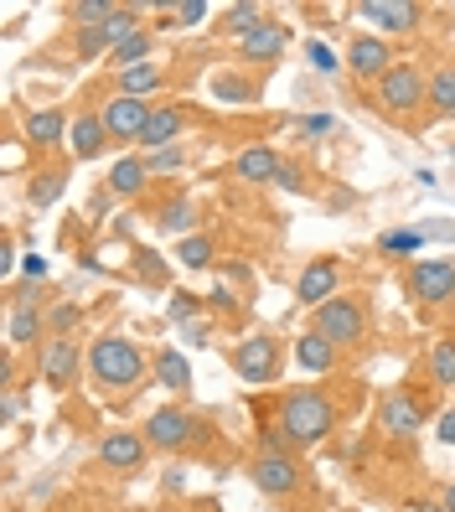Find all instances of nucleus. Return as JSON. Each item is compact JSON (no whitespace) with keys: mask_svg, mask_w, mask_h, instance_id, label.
<instances>
[{"mask_svg":"<svg viewBox=\"0 0 455 512\" xmlns=\"http://www.w3.org/2000/svg\"><path fill=\"white\" fill-rule=\"evenodd\" d=\"M331 425H337V409H331L326 394H316V388H290L285 404H280V435L290 445H321L331 435Z\"/></svg>","mask_w":455,"mask_h":512,"instance_id":"f257e3e1","label":"nucleus"},{"mask_svg":"<svg viewBox=\"0 0 455 512\" xmlns=\"http://www.w3.org/2000/svg\"><path fill=\"white\" fill-rule=\"evenodd\" d=\"M88 368H94V378H99L104 388H135V383L145 378V357H140V347L125 342V337H99L94 352H88Z\"/></svg>","mask_w":455,"mask_h":512,"instance_id":"f03ea898","label":"nucleus"},{"mask_svg":"<svg viewBox=\"0 0 455 512\" xmlns=\"http://www.w3.org/2000/svg\"><path fill=\"white\" fill-rule=\"evenodd\" d=\"M419 104H430V78H424L414 63H393L378 78V109L383 114H409Z\"/></svg>","mask_w":455,"mask_h":512,"instance_id":"7ed1b4c3","label":"nucleus"},{"mask_svg":"<svg viewBox=\"0 0 455 512\" xmlns=\"http://www.w3.org/2000/svg\"><path fill=\"white\" fill-rule=\"evenodd\" d=\"M150 445H161V450H187L197 435H202V419L192 409H156L145 419V430H140Z\"/></svg>","mask_w":455,"mask_h":512,"instance_id":"20e7f679","label":"nucleus"},{"mask_svg":"<svg viewBox=\"0 0 455 512\" xmlns=\"http://www.w3.org/2000/svg\"><path fill=\"white\" fill-rule=\"evenodd\" d=\"M280 363H285V352H280L275 337H249V342H238V352H233V373L244 383H269L280 373Z\"/></svg>","mask_w":455,"mask_h":512,"instance_id":"39448f33","label":"nucleus"},{"mask_svg":"<svg viewBox=\"0 0 455 512\" xmlns=\"http://www.w3.org/2000/svg\"><path fill=\"white\" fill-rule=\"evenodd\" d=\"M316 331H321L326 342H337V347H352L362 337V306H357V300H347V295L326 300V306H316Z\"/></svg>","mask_w":455,"mask_h":512,"instance_id":"423d86ee","label":"nucleus"},{"mask_svg":"<svg viewBox=\"0 0 455 512\" xmlns=\"http://www.w3.org/2000/svg\"><path fill=\"white\" fill-rule=\"evenodd\" d=\"M150 114H156V104L130 99V94H114L104 104V130H109V140H140L145 125H150Z\"/></svg>","mask_w":455,"mask_h":512,"instance_id":"0eeeda50","label":"nucleus"},{"mask_svg":"<svg viewBox=\"0 0 455 512\" xmlns=\"http://www.w3.org/2000/svg\"><path fill=\"white\" fill-rule=\"evenodd\" d=\"M409 290L414 300H424V306H445V300L455 295V264L445 259H424L409 269Z\"/></svg>","mask_w":455,"mask_h":512,"instance_id":"6e6552de","label":"nucleus"},{"mask_svg":"<svg viewBox=\"0 0 455 512\" xmlns=\"http://www.w3.org/2000/svg\"><path fill=\"white\" fill-rule=\"evenodd\" d=\"M254 487L264 497H290L300 487V466L285 456V450H264V456L254 461Z\"/></svg>","mask_w":455,"mask_h":512,"instance_id":"1a4fd4ad","label":"nucleus"},{"mask_svg":"<svg viewBox=\"0 0 455 512\" xmlns=\"http://www.w3.org/2000/svg\"><path fill=\"white\" fill-rule=\"evenodd\" d=\"M337 285H342V264L337 259H316V264L300 269L295 295H300V306H326V300H337Z\"/></svg>","mask_w":455,"mask_h":512,"instance_id":"9d476101","label":"nucleus"},{"mask_svg":"<svg viewBox=\"0 0 455 512\" xmlns=\"http://www.w3.org/2000/svg\"><path fill=\"white\" fill-rule=\"evenodd\" d=\"M419 425H424V399L414 394V388H399V394L383 399V430H388V435L404 440V435H414Z\"/></svg>","mask_w":455,"mask_h":512,"instance_id":"9b49d317","label":"nucleus"},{"mask_svg":"<svg viewBox=\"0 0 455 512\" xmlns=\"http://www.w3.org/2000/svg\"><path fill=\"white\" fill-rule=\"evenodd\" d=\"M285 47H290V26L264 21L259 32H249L244 42H238V57H244V63H275V57H285Z\"/></svg>","mask_w":455,"mask_h":512,"instance_id":"f8f14e48","label":"nucleus"},{"mask_svg":"<svg viewBox=\"0 0 455 512\" xmlns=\"http://www.w3.org/2000/svg\"><path fill=\"white\" fill-rule=\"evenodd\" d=\"M78 378V342L73 337H52L42 347V383L47 388H68Z\"/></svg>","mask_w":455,"mask_h":512,"instance_id":"ddd939ff","label":"nucleus"},{"mask_svg":"<svg viewBox=\"0 0 455 512\" xmlns=\"http://www.w3.org/2000/svg\"><path fill=\"white\" fill-rule=\"evenodd\" d=\"M99 461L114 466V471H140V466H145V435H135V430L104 435V440H99Z\"/></svg>","mask_w":455,"mask_h":512,"instance_id":"4468645a","label":"nucleus"},{"mask_svg":"<svg viewBox=\"0 0 455 512\" xmlns=\"http://www.w3.org/2000/svg\"><path fill=\"white\" fill-rule=\"evenodd\" d=\"M357 16L378 21L383 32H414V26H419V6H414V0H362Z\"/></svg>","mask_w":455,"mask_h":512,"instance_id":"2eb2a0df","label":"nucleus"},{"mask_svg":"<svg viewBox=\"0 0 455 512\" xmlns=\"http://www.w3.org/2000/svg\"><path fill=\"white\" fill-rule=\"evenodd\" d=\"M233 171L244 187H264V182H275V171H280V150L275 145H249V150H238Z\"/></svg>","mask_w":455,"mask_h":512,"instance_id":"dca6fc26","label":"nucleus"},{"mask_svg":"<svg viewBox=\"0 0 455 512\" xmlns=\"http://www.w3.org/2000/svg\"><path fill=\"white\" fill-rule=\"evenodd\" d=\"M347 68H352L357 78H383V73L393 68V52H388L383 37H357V42L347 47Z\"/></svg>","mask_w":455,"mask_h":512,"instance_id":"f3484780","label":"nucleus"},{"mask_svg":"<svg viewBox=\"0 0 455 512\" xmlns=\"http://www.w3.org/2000/svg\"><path fill=\"white\" fill-rule=\"evenodd\" d=\"M68 140H73V156H78V161H99V156H104V145H109L104 114H78V119H73V130H68Z\"/></svg>","mask_w":455,"mask_h":512,"instance_id":"a211bd4d","label":"nucleus"},{"mask_svg":"<svg viewBox=\"0 0 455 512\" xmlns=\"http://www.w3.org/2000/svg\"><path fill=\"white\" fill-rule=\"evenodd\" d=\"M68 114L63 109H37V114H26V140H32L37 150H52V145H63L68 140Z\"/></svg>","mask_w":455,"mask_h":512,"instance_id":"6ab92c4d","label":"nucleus"},{"mask_svg":"<svg viewBox=\"0 0 455 512\" xmlns=\"http://www.w3.org/2000/svg\"><path fill=\"white\" fill-rule=\"evenodd\" d=\"M42 331H47V316L32 306V300H16L11 321H6V337H11L16 347H32V342H42Z\"/></svg>","mask_w":455,"mask_h":512,"instance_id":"aec40b11","label":"nucleus"},{"mask_svg":"<svg viewBox=\"0 0 455 512\" xmlns=\"http://www.w3.org/2000/svg\"><path fill=\"white\" fill-rule=\"evenodd\" d=\"M295 363L306 373H331L337 368V342H326L321 331H306V337L295 342Z\"/></svg>","mask_w":455,"mask_h":512,"instance_id":"412c9836","label":"nucleus"},{"mask_svg":"<svg viewBox=\"0 0 455 512\" xmlns=\"http://www.w3.org/2000/svg\"><path fill=\"white\" fill-rule=\"evenodd\" d=\"M145 182H150V166L140 156H119L109 166V192H119V197H140Z\"/></svg>","mask_w":455,"mask_h":512,"instance_id":"4be33fe9","label":"nucleus"},{"mask_svg":"<svg viewBox=\"0 0 455 512\" xmlns=\"http://www.w3.org/2000/svg\"><path fill=\"white\" fill-rule=\"evenodd\" d=\"M181 130H187V114L181 109H161L156 104V114H150V125H145V135H140V145H150V150H166Z\"/></svg>","mask_w":455,"mask_h":512,"instance_id":"5701e85b","label":"nucleus"},{"mask_svg":"<svg viewBox=\"0 0 455 512\" xmlns=\"http://www.w3.org/2000/svg\"><path fill=\"white\" fill-rule=\"evenodd\" d=\"M156 378L171 388V394H187V388H192V363L176 347H161L156 352Z\"/></svg>","mask_w":455,"mask_h":512,"instance_id":"b1692460","label":"nucleus"},{"mask_svg":"<svg viewBox=\"0 0 455 512\" xmlns=\"http://www.w3.org/2000/svg\"><path fill=\"white\" fill-rule=\"evenodd\" d=\"M161 83H166V68H161V63H140V68H125V73H119V88H125L130 99L156 94Z\"/></svg>","mask_w":455,"mask_h":512,"instance_id":"393cba45","label":"nucleus"},{"mask_svg":"<svg viewBox=\"0 0 455 512\" xmlns=\"http://www.w3.org/2000/svg\"><path fill=\"white\" fill-rule=\"evenodd\" d=\"M212 99H223V104H254L259 88L244 73H218V78H212Z\"/></svg>","mask_w":455,"mask_h":512,"instance_id":"a878e982","label":"nucleus"},{"mask_svg":"<svg viewBox=\"0 0 455 512\" xmlns=\"http://www.w3.org/2000/svg\"><path fill=\"white\" fill-rule=\"evenodd\" d=\"M259 26H264V6H254V0H249V6H233V11L223 16V32L238 37V42H244L249 32H259Z\"/></svg>","mask_w":455,"mask_h":512,"instance_id":"bb28decb","label":"nucleus"},{"mask_svg":"<svg viewBox=\"0 0 455 512\" xmlns=\"http://www.w3.org/2000/svg\"><path fill=\"white\" fill-rule=\"evenodd\" d=\"M57 197H63V171H42V176H32V187H26V202H32L37 213H42V207H52Z\"/></svg>","mask_w":455,"mask_h":512,"instance_id":"cd10ccee","label":"nucleus"},{"mask_svg":"<svg viewBox=\"0 0 455 512\" xmlns=\"http://www.w3.org/2000/svg\"><path fill=\"white\" fill-rule=\"evenodd\" d=\"M430 378L440 388H455V342H435L430 347Z\"/></svg>","mask_w":455,"mask_h":512,"instance_id":"c85d7f7f","label":"nucleus"},{"mask_svg":"<svg viewBox=\"0 0 455 512\" xmlns=\"http://www.w3.org/2000/svg\"><path fill=\"white\" fill-rule=\"evenodd\" d=\"M430 104H435V114H455V68L450 63L430 78Z\"/></svg>","mask_w":455,"mask_h":512,"instance_id":"c756f323","label":"nucleus"},{"mask_svg":"<svg viewBox=\"0 0 455 512\" xmlns=\"http://www.w3.org/2000/svg\"><path fill=\"white\" fill-rule=\"evenodd\" d=\"M176 259L187 264V269H207V264H212V238L187 233V238H181V249H176Z\"/></svg>","mask_w":455,"mask_h":512,"instance_id":"7c9ffc66","label":"nucleus"},{"mask_svg":"<svg viewBox=\"0 0 455 512\" xmlns=\"http://www.w3.org/2000/svg\"><path fill=\"white\" fill-rule=\"evenodd\" d=\"M378 249L383 254H414V249H424V228H393L378 238Z\"/></svg>","mask_w":455,"mask_h":512,"instance_id":"2f4dec72","label":"nucleus"},{"mask_svg":"<svg viewBox=\"0 0 455 512\" xmlns=\"http://www.w3.org/2000/svg\"><path fill=\"white\" fill-rule=\"evenodd\" d=\"M156 223H161L166 233H187V228H197V207H192V202H166Z\"/></svg>","mask_w":455,"mask_h":512,"instance_id":"473e14b6","label":"nucleus"},{"mask_svg":"<svg viewBox=\"0 0 455 512\" xmlns=\"http://www.w3.org/2000/svg\"><path fill=\"white\" fill-rule=\"evenodd\" d=\"M109 57H114V63H119V73H125V68H140L145 57H150V32H135V37H130L125 47H114Z\"/></svg>","mask_w":455,"mask_h":512,"instance_id":"72a5a7b5","label":"nucleus"},{"mask_svg":"<svg viewBox=\"0 0 455 512\" xmlns=\"http://www.w3.org/2000/svg\"><path fill=\"white\" fill-rule=\"evenodd\" d=\"M78 300H57V306L47 311V331H52V337H73V326H78Z\"/></svg>","mask_w":455,"mask_h":512,"instance_id":"f704fd0d","label":"nucleus"},{"mask_svg":"<svg viewBox=\"0 0 455 512\" xmlns=\"http://www.w3.org/2000/svg\"><path fill=\"white\" fill-rule=\"evenodd\" d=\"M114 11H119V6H109V0H78V6H73V21L88 32V26H104Z\"/></svg>","mask_w":455,"mask_h":512,"instance_id":"c9c22d12","label":"nucleus"},{"mask_svg":"<svg viewBox=\"0 0 455 512\" xmlns=\"http://www.w3.org/2000/svg\"><path fill=\"white\" fill-rule=\"evenodd\" d=\"M306 57H311V68H316V73H326V78L347 68V63H342V57H337V52H331L326 42H311V47H306Z\"/></svg>","mask_w":455,"mask_h":512,"instance_id":"e433bc0d","label":"nucleus"},{"mask_svg":"<svg viewBox=\"0 0 455 512\" xmlns=\"http://www.w3.org/2000/svg\"><path fill=\"white\" fill-rule=\"evenodd\" d=\"M197 306H202V300H197L192 290H176V295H171V321H181V326L197 321Z\"/></svg>","mask_w":455,"mask_h":512,"instance_id":"4c0bfd02","label":"nucleus"},{"mask_svg":"<svg viewBox=\"0 0 455 512\" xmlns=\"http://www.w3.org/2000/svg\"><path fill=\"white\" fill-rule=\"evenodd\" d=\"M275 187H285V192H306V171H300L295 161H280V171H275Z\"/></svg>","mask_w":455,"mask_h":512,"instance_id":"58836bf2","label":"nucleus"},{"mask_svg":"<svg viewBox=\"0 0 455 512\" xmlns=\"http://www.w3.org/2000/svg\"><path fill=\"white\" fill-rule=\"evenodd\" d=\"M181 161H187V156H181L176 145H166V150H150V161H145V166H150V176H156V171H176Z\"/></svg>","mask_w":455,"mask_h":512,"instance_id":"ea45409f","label":"nucleus"},{"mask_svg":"<svg viewBox=\"0 0 455 512\" xmlns=\"http://www.w3.org/2000/svg\"><path fill=\"white\" fill-rule=\"evenodd\" d=\"M171 16H176V26H197V21H207V0H181Z\"/></svg>","mask_w":455,"mask_h":512,"instance_id":"a19ab883","label":"nucleus"},{"mask_svg":"<svg viewBox=\"0 0 455 512\" xmlns=\"http://www.w3.org/2000/svg\"><path fill=\"white\" fill-rule=\"evenodd\" d=\"M300 130H306L311 140H321V135L337 130V119H331V114H306V119H300Z\"/></svg>","mask_w":455,"mask_h":512,"instance_id":"79ce46f5","label":"nucleus"},{"mask_svg":"<svg viewBox=\"0 0 455 512\" xmlns=\"http://www.w3.org/2000/svg\"><path fill=\"white\" fill-rule=\"evenodd\" d=\"M21 275L32 280V285H42V280H47V259H42V254H26V259H21Z\"/></svg>","mask_w":455,"mask_h":512,"instance_id":"37998d69","label":"nucleus"},{"mask_svg":"<svg viewBox=\"0 0 455 512\" xmlns=\"http://www.w3.org/2000/svg\"><path fill=\"white\" fill-rule=\"evenodd\" d=\"M135 264H140V275H145V280H166V264H161L156 254H135Z\"/></svg>","mask_w":455,"mask_h":512,"instance_id":"c03bdc74","label":"nucleus"},{"mask_svg":"<svg viewBox=\"0 0 455 512\" xmlns=\"http://www.w3.org/2000/svg\"><path fill=\"white\" fill-rule=\"evenodd\" d=\"M435 435H440L445 445H455V409H445V414L435 419Z\"/></svg>","mask_w":455,"mask_h":512,"instance_id":"a18cd8bd","label":"nucleus"},{"mask_svg":"<svg viewBox=\"0 0 455 512\" xmlns=\"http://www.w3.org/2000/svg\"><path fill=\"white\" fill-rule=\"evenodd\" d=\"M181 331H187V342H192V347H207V337H212V331H207V321H187Z\"/></svg>","mask_w":455,"mask_h":512,"instance_id":"49530a36","label":"nucleus"},{"mask_svg":"<svg viewBox=\"0 0 455 512\" xmlns=\"http://www.w3.org/2000/svg\"><path fill=\"white\" fill-rule=\"evenodd\" d=\"M424 238H455V223H445V218L440 223H424Z\"/></svg>","mask_w":455,"mask_h":512,"instance_id":"de8ad7c7","label":"nucleus"},{"mask_svg":"<svg viewBox=\"0 0 455 512\" xmlns=\"http://www.w3.org/2000/svg\"><path fill=\"white\" fill-rule=\"evenodd\" d=\"M352 202H357L352 192H331V202H326V207H331V213H347V207H352Z\"/></svg>","mask_w":455,"mask_h":512,"instance_id":"09e8293b","label":"nucleus"},{"mask_svg":"<svg viewBox=\"0 0 455 512\" xmlns=\"http://www.w3.org/2000/svg\"><path fill=\"white\" fill-rule=\"evenodd\" d=\"M0 275H16V249H11V244L0 249Z\"/></svg>","mask_w":455,"mask_h":512,"instance_id":"8fccbe9b","label":"nucleus"},{"mask_svg":"<svg viewBox=\"0 0 455 512\" xmlns=\"http://www.w3.org/2000/svg\"><path fill=\"white\" fill-rule=\"evenodd\" d=\"M399 512H445V502H404Z\"/></svg>","mask_w":455,"mask_h":512,"instance_id":"3c124183","label":"nucleus"},{"mask_svg":"<svg viewBox=\"0 0 455 512\" xmlns=\"http://www.w3.org/2000/svg\"><path fill=\"white\" fill-rule=\"evenodd\" d=\"M212 306H223V311H233V290H223V285H218V290H212Z\"/></svg>","mask_w":455,"mask_h":512,"instance_id":"603ef678","label":"nucleus"},{"mask_svg":"<svg viewBox=\"0 0 455 512\" xmlns=\"http://www.w3.org/2000/svg\"><path fill=\"white\" fill-rule=\"evenodd\" d=\"M445 512H455V481H450V487H445Z\"/></svg>","mask_w":455,"mask_h":512,"instance_id":"864d4df0","label":"nucleus"},{"mask_svg":"<svg viewBox=\"0 0 455 512\" xmlns=\"http://www.w3.org/2000/svg\"><path fill=\"white\" fill-rule=\"evenodd\" d=\"M450 161H455V145H450Z\"/></svg>","mask_w":455,"mask_h":512,"instance_id":"5fc2aeb1","label":"nucleus"}]
</instances>
